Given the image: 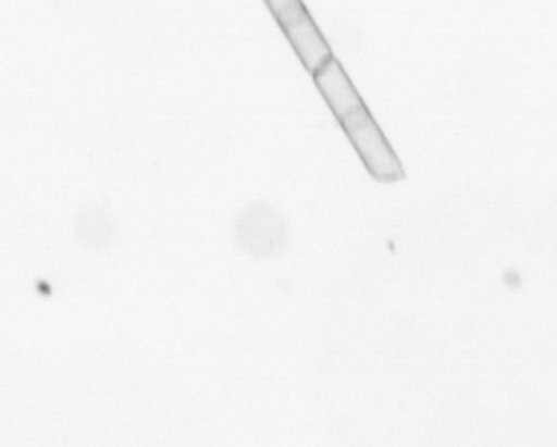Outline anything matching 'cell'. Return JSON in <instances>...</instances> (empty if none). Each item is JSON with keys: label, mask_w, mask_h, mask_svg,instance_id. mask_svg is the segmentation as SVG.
<instances>
[{"label": "cell", "mask_w": 557, "mask_h": 447, "mask_svg": "<svg viewBox=\"0 0 557 447\" xmlns=\"http://www.w3.org/2000/svg\"><path fill=\"white\" fill-rule=\"evenodd\" d=\"M74 231L83 246L103 251L114 243L116 224L113 215L103 207L87 206L75 216Z\"/></svg>", "instance_id": "277c9868"}, {"label": "cell", "mask_w": 557, "mask_h": 447, "mask_svg": "<svg viewBox=\"0 0 557 447\" xmlns=\"http://www.w3.org/2000/svg\"><path fill=\"white\" fill-rule=\"evenodd\" d=\"M236 240L248 254L256 258L272 257L283 246L284 224L274 208L257 203L238 214Z\"/></svg>", "instance_id": "3957f363"}, {"label": "cell", "mask_w": 557, "mask_h": 447, "mask_svg": "<svg viewBox=\"0 0 557 447\" xmlns=\"http://www.w3.org/2000/svg\"><path fill=\"white\" fill-rule=\"evenodd\" d=\"M312 76L367 172L380 183L403 181L406 173L399 157L387 141L341 62L333 57Z\"/></svg>", "instance_id": "6da1fadb"}, {"label": "cell", "mask_w": 557, "mask_h": 447, "mask_svg": "<svg viewBox=\"0 0 557 447\" xmlns=\"http://www.w3.org/2000/svg\"><path fill=\"white\" fill-rule=\"evenodd\" d=\"M264 2L308 73L313 75L331 61L332 49L302 0Z\"/></svg>", "instance_id": "7a4b0ae2"}]
</instances>
